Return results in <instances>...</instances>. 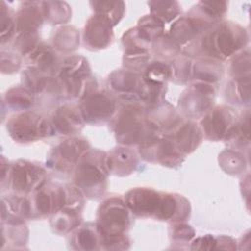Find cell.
<instances>
[{
  "label": "cell",
  "mask_w": 251,
  "mask_h": 251,
  "mask_svg": "<svg viewBox=\"0 0 251 251\" xmlns=\"http://www.w3.org/2000/svg\"><path fill=\"white\" fill-rule=\"evenodd\" d=\"M192 61L185 55L176 58L172 65V80L178 84H186L191 79Z\"/></svg>",
  "instance_id": "obj_39"
},
{
  "label": "cell",
  "mask_w": 251,
  "mask_h": 251,
  "mask_svg": "<svg viewBox=\"0 0 251 251\" xmlns=\"http://www.w3.org/2000/svg\"><path fill=\"white\" fill-rule=\"evenodd\" d=\"M41 5L44 20L50 25L66 24L72 17L71 7L66 2L44 1Z\"/></svg>",
  "instance_id": "obj_32"
},
{
  "label": "cell",
  "mask_w": 251,
  "mask_h": 251,
  "mask_svg": "<svg viewBox=\"0 0 251 251\" xmlns=\"http://www.w3.org/2000/svg\"><path fill=\"white\" fill-rule=\"evenodd\" d=\"M10 137L18 143H30L51 135L49 120L27 110L11 116L6 124Z\"/></svg>",
  "instance_id": "obj_7"
},
{
  "label": "cell",
  "mask_w": 251,
  "mask_h": 251,
  "mask_svg": "<svg viewBox=\"0 0 251 251\" xmlns=\"http://www.w3.org/2000/svg\"><path fill=\"white\" fill-rule=\"evenodd\" d=\"M79 110L84 123L98 125L111 121L117 112V99L108 91L96 90L80 100Z\"/></svg>",
  "instance_id": "obj_15"
},
{
  "label": "cell",
  "mask_w": 251,
  "mask_h": 251,
  "mask_svg": "<svg viewBox=\"0 0 251 251\" xmlns=\"http://www.w3.org/2000/svg\"><path fill=\"white\" fill-rule=\"evenodd\" d=\"M221 168L228 175H241L247 166V161L242 152L236 149H226L219 155Z\"/></svg>",
  "instance_id": "obj_31"
},
{
  "label": "cell",
  "mask_w": 251,
  "mask_h": 251,
  "mask_svg": "<svg viewBox=\"0 0 251 251\" xmlns=\"http://www.w3.org/2000/svg\"><path fill=\"white\" fill-rule=\"evenodd\" d=\"M24 65L26 70L47 75H57L61 63L57 51L51 45L40 42L24 58Z\"/></svg>",
  "instance_id": "obj_18"
},
{
  "label": "cell",
  "mask_w": 251,
  "mask_h": 251,
  "mask_svg": "<svg viewBox=\"0 0 251 251\" xmlns=\"http://www.w3.org/2000/svg\"><path fill=\"white\" fill-rule=\"evenodd\" d=\"M215 85L191 82L178 99V110L188 120L202 118L214 105Z\"/></svg>",
  "instance_id": "obj_11"
},
{
  "label": "cell",
  "mask_w": 251,
  "mask_h": 251,
  "mask_svg": "<svg viewBox=\"0 0 251 251\" xmlns=\"http://www.w3.org/2000/svg\"><path fill=\"white\" fill-rule=\"evenodd\" d=\"M137 26H139L141 29H143L145 32L149 34V36L155 40L157 37L161 36L165 33V26L166 25L162 23L157 18L153 17L152 15H146L143 18H141L138 23Z\"/></svg>",
  "instance_id": "obj_43"
},
{
  "label": "cell",
  "mask_w": 251,
  "mask_h": 251,
  "mask_svg": "<svg viewBox=\"0 0 251 251\" xmlns=\"http://www.w3.org/2000/svg\"><path fill=\"white\" fill-rule=\"evenodd\" d=\"M144 84L145 79L142 74L125 68L114 71L107 78V90L118 101L124 103L141 104Z\"/></svg>",
  "instance_id": "obj_12"
},
{
  "label": "cell",
  "mask_w": 251,
  "mask_h": 251,
  "mask_svg": "<svg viewBox=\"0 0 251 251\" xmlns=\"http://www.w3.org/2000/svg\"><path fill=\"white\" fill-rule=\"evenodd\" d=\"M83 124L79 107L70 104L57 108L49 119L51 135L74 136L81 130Z\"/></svg>",
  "instance_id": "obj_17"
},
{
  "label": "cell",
  "mask_w": 251,
  "mask_h": 251,
  "mask_svg": "<svg viewBox=\"0 0 251 251\" xmlns=\"http://www.w3.org/2000/svg\"><path fill=\"white\" fill-rule=\"evenodd\" d=\"M195 5L208 19L218 24L225 17L228 3L226 1H199Z\"/></svg>",
  "instance_id": "obj_41"
},
{
  "label": "cell",
  "mask_w": 251,
  "mask_h": 251,
  "mask_svg": "<svg viewBox=\"0 0 251 251\" xmlns=\"http://www.w3.org/2000/svg\"><path fill=\"white\" fill-rule=\"evenodd\" d=\"M0 25H1V45L9 42L17 34L16 13L5 1L0 2Z\"/></svg>",
  "instance_id": "obj_36"
},
{
  "label": "cell",
  "mask_w": 251,
  "mask_h": 251,
  "mask_svg": "<svg viewBox=\"0 0 251 251\" xmlns=\"http://www.w3.org/2000/svg\"><path fill=\"white\" fill-rule=\"evenodd\" d=\"M215 25L194 5L189 12L173 23L167 33L182 49Z\"/></svg>",
  "instance_id": "obj_10"
},
{
  "label": "cell",
  "mask_w": 251,
  "mask_h": 251,
  "mask_svg": "<svg viewBox=\"0 0 251 251\" xmlns=\"http://www.w3.org/2000/svg\"><path fill=\"white\" fill-rule=\"evenodd\" d=\"M248 43L244 27L233 22H220L198 39L182 48L185 56L225 61L240 52Z\"/></svg>",
  "instance_id": "obj_2"
},
{
  "label": "cell",
  "mask_w": 251,
  "mask_h": 251,
  "mask_svg": "<svg viewBox=\"0 0 251 251\" xmlns=\"http://www.w3.org/2000/svg\"><path fill=\"white\" fill-rule=\"evenodd\" d=\"M94 14L99 15L115 26L123 18L126 4L123 1H91L89 2Z\"/></svg>",
  "instance_id": "obj_30"
},
{
  "label": "cell",
  "mask_w": 251,
  "mask_h": 251,
  "mask_svg": "<svg viewBox=\"0 0 251 251\" xmlns=\"http://www.w3.org/2000/svg\"><path fill=\"white\" fill-rule=\"evenodd\" d=\"M114 38L113 25L99 15H92L83 29L84 45L91 50H100L111 44Z\"/></svg>",
  "instance_id": "obj_20"
},
{
  "label": "cell",
  "mask_w": 251,
  "mask_h": 251,
  "mask_svg": "<svg viewBox=\"0 0 251 251\" xmlns=\"http://www.w3.org/2000/svg\"><path fill=\"white\" fill-rule=\"evenodd\" d=\"M111 128L118 142L125 146L142 145L162 135L161 128L137 103H124L111 119Z\"/></svg>",
  "instance_id": "obj_3"
},
{
  "label": "cell",
  "mask_w": 251,
  "mask_h": 251,
  "mask_svg": "<svg viewBox=\"0 0 251 251\" xmlns=\"http://www.w3.org/2000/svg\"><path fill=\"white\" fill-rule=\"evenodd\" d=\"M237 120L233 108L226 105L212 107L200 121L203 137L212 141H226Z\"/></svg>",
  "instance_id": "obj_13"
},
{
  "label": "cell",
  "mask_w": 251,
  "mask_h": 251,
  "mask_svg": "<svg viewBox=\"0 0 251 251\" xmlns=\"http://www.w3.org/2000/svg\"><path fill=\"white\" fill-rule=\"evenodd\" d=\"M79 45V32L72 25H63L52 35V47L62 53H71Z\"/></svg>",
  "instance_id": "obj_27"
},
{
  "label": "cell",
  "mask_w": 251,
  "mask_h": 251,
  "mask_svg": "<svg viewBox=\"0 0 251 251\" xmlns=\"http://www.w3.org/2000/svg\"><path fill=\"white\" fill-rule=\"evenodd\" d=\"M109 175L107 153L98 149H89L80 158L74 171L73 184L86 197L99 199L107 190Z\"/></svg>",
  "instance_id": "obj_4"
},
{
  "label": "cell",
  "mask_w": 251,
  "mask_h": 251,
  "mask_svg": "<svg viewBox=\"0 0 251 251\" xmlns=\"http://www.w3.org/2000/svg\"><path fill=\"white\" fill-rule=\"evenodd\" d=\"M130 210L119 196L106 198L97 210L96 226L102 238L126 235L130 226Z\"/></svg>",
  "instance_id": "obj_6"
},
{
  "label": "cell",
  "mask_w": 251,
  "mask_h": 251,
  "mask_svg": "<svg viewBox=\"0 0 251 251\" xmlns=\"http://www.w3.org/2000/svg\"><path fill=\"white\" fill-rule=\"evenodd\" d=\"M250 113L249 110H246L244 113H242L241 116L238 117V120L233 126L231 132L229 133L228 137L226 139V142L232 147V149L241 150L245 147L249 146V136H250Z\"/></svg>",
  "instance_id": "obj_28"
},
{
  "label": "cell",
  "mask_w": 251,
  "mask_h": 251,
  "mask_svg": "<svg viewBox=\"0 0 251 251\" xmlns=\"http://www.w3.org/2000/svg\"><path fill=\"white\" fill-rule=\"evenodd\" d=\"M194 236V230L192 227L182 222L176 223L171 226V237L174 241H177L178 243L189 242Z\"/></svg>",
  "instance_id": "obj_45"
},
{
  "label": "cell",
  "mask_w": 251,
  "mask_h": 251,
  "mask_svg": "<svg viewBox=\"0 0 251 251\" xmlns=\"http://www.w3.org/2000/svg\"><path fill=\"white\" fill-rule=\"evenodd\" d=\"M142 75L152 83L167 84L168 80L172 79V65L167 61H150Z\"/></svg>",
  "instance_id": "obj_35"
},
{
  "label": "cell",
  "mask_w": 251,
  "mask_h": 251,
  "mask_svg": "<svg viewBox=\"0 0 251 251\" xmlns=\"http://www.w3.org/2000/svg\"><path fill=\"white\" fill-rule=\"evenodd\" d=\"M31 219H42L53 215L65 205V186L46 182L39 189L27 195Z\"/></svg>",
  "instance_id": "obj_14"
},
{
  "label": "cell",
  "mask_w": 251,
  "mask_h": 251,
  "mask_svg": "<svg viewBox=\"0 0 251 251\" xmlns=\"http://www.w3.org/2000/svg\"><path fill=\"white\" fill-rule=\"evenodd\" d=\"M226 99L238 106L250 104V77L232 78L226 85Z\"/></svg>",
  "instance_id": "obj_29"
},
{
  "label": "cell",
  "mask_w": 251,
  "mask_h": 251,
  "mask_svg": "<svg viewBox=\"0 0 251 251\" xmlns=\"http://www.w3.org/2000/svg\"><path fill=\"white\" fill-rule=\"evenodd\" d=\"M150 61V53L148 50H126L123 58L125 69L139 74H143Z\"/></svg>",
  "instance_id": "obj_38"
},
{
  "label": "cell",
  "mask_w": 251,
  "mask_h": 251,
  "mask_svg": "<svg viewBox=\"0 0 251 251\" xmlns=\"http://www.w3.org/2000/svg\"><path fill=\"white\" fill-rule=\"evenodd\" d=\"M46 183V170L38 163L19 159L11 164L9 184L13 193L27 196Z\"/></svg>",
  "instance_id": "obj_9"
},
{
  "label": "cell",
  "mask_w": 251,
  "mask_h": 251,
  "mask_svg": "<svg viewBox=\"0 0 251 251\" xmlns=\"http://www.w3.org/2000/svg\"><path fill=\"white\" fill-rule=\"evenodd\" d=\"M138 152L145 161L169 168L180 166L185 159L177 146L164 135L140 145Z\"/></svg>",
  "instance_id": "obj_16"
},
{
  "label": "cell",
  "mask_w": 251,
  "mask_h": 251,
  "mask_svg": "<svg viewBox=\"0 0 251 251\" xmlns=\"http://www.w3.org/2000/svg\"><path fill=\"white\" fill-rule=\"evenodd\" d=\"M147 4L150 7V15L165 25L180 17L181 6L176 1H150Z\"/></svg>",
  "instance_id": "obj_33"
},
{
  "label": "cell",
  "mask_w": 251,
  "mask_h": 251,
  "mask_svg": "<svg viewBox=\"0 0 251 251\" xmlns=\"http://www.w3.org/2000/svg\"><path fill=\"white\" fill-rule=\"evenodd\" d=\"M224 75V66L221 61L211 58H197L191 64L190 82H199L215 85Z\"/></svg>",
  "instance_id": "obj_23"
},
{
  "label": "cell",
  "mask_w": 251,
  "mask_h": 251,
  "mask_svg": "<svg viewBox=\"0 0 251 251\" xmlns=\"http://www.w3.org/2000/svg\"><path fill=\"white\" fill-rule=\"evenodd\" d=\"M71 243H73L76 249H98L99 245H102V236L96 226V224L87 223L76 227L71 238Z\"/></svg>",
  "instance_id": "obj_24"
},
{
  "label": "cell",
  "mask_w": 251,
  "mask_h": 251,
  "mask_svg": "<svg viewBox=\"0 0 251 251\" xmlns=\"http://www.w3.org/2000/svg\"><path fill=\"white\" fill-rule=\"evenodd\" d=\"M39 36L38 33H23L17 34L13 44V50L17 52L20 56H24V58L29 54L38 44Z\"/></svg>",
  "instance_id": "obj_42"
},
{
  "label": "cell",
  "mask_w": 251,
  "mask_h": 251,
  "mask_svg": "<svg viewBox=\"0 0 251 251\" xmlns=\"http://www.w3.org/2000/svg\"><path fill=\"white\" fill-rule=\"evenodd\" d=\"M57 79L62 97L68 99L81 100L98 86L87 60L79 55L69 56L61 62Z\"/></svg>",
  "instance_id": "obj_5"
},
{
  "label": "cell",
  "mask_w": 251,
  "mask_h": 251,
  "mask_svg": "<svg viewBox=\"0 0 251 251\" xmlns=\"http://www.w3.org/2000/svg\"><path fill=\"white\" fill-rule=\"evenodd\" d=\"M137 154L128 147H116L107 153V165L110 174L126 176L132 174L138 167Z\"/></svg>",
  "instance_id": "obj_22"
},
{
  "label": "cell",
  "mask_w": 251,
  "mask_h": 251,
  "mask_svg": "<svg viewBox=\"0 0 251 251\" xmlns=\"http://www.w3.org/2000/svg\"><path fill=\"white\" fill-rule=\"evenodd\" d=\"M81 220V212L63 207L50 216V226L54 232L62 235L78 227Z\"/></svg>",
  "instance_id": "obj_25"
},
{
  "label": "cell",
  "mask_w": 251,
  "mask_h": 251,
  "mask_svg": "<svg viewBox=\"0 0 251 251\" xmlns=\"http://www.w3.org/2000/svg\"><path fill=\"white\" fill-rule=\"evenodd\" d=\"M152 52L154 56L161 61H167L176 59V56L182 52V49L179 45H177L167 32L157 37L152 42Z\"/></svg>",
  "instance_id": "obj_34"
},
{
  "label": "cell",
  "mask_w": 251,
  "mask_h": 251,
  "mask_svg": "<svg viewBox=\"0 0 251 251\" xmlns=\"http://www.w3.org/2000/svg\"><path fill=\"white\" fill-rule=\"evenodd\" d=\"M162 135L170 138L185 156L196 150L204 138L200 126L192 120H182Z\"/></svg>",
  "instance_id": "obj_19"
},
{
  "label": "cell",
  "mask_w": 251,
  "mask_h": 251,
  "mask_svg": "<svg viewBox=\"0 0 251 251\" xmlns=\"http://www.w3.org/2000/svg\"><path fill=\"white\" fill-rule=\"evenodd\" d=\"M22 65L21 56L12 51H5L3 48L1 50V70L3 73L11 74L17 72Z\"/></svg>",
  "instance_id": "obj_44"
},
{
  "label": "cell",
  "mask_w": 251,
  "mask_h": 251,
  "mask_svg": "<svg viewBox=\"0 0 251 251\" xmlns=\"http://www.w3.org/2000/svg\"><path fill=\"white\" fill-rule=\"evenodd\" d=\"M229 74L232 78L236 77H250V52L241 50L235 54L229 65Z\"/></svg>",
  "instance_id": "obj_40"
},
{
  "label": "cell",
  "mask_w": 251,
  "mask_h": 251,
  "mask_svg": "<svg viewBox=\"0 0 251 251\" xmlns=\"http://www.w3.org/2000/svg\"><path fill=\"white\" fill-rule=\"evenodd\" d=\"M122 42L126 50H148L152 45L153 39L147 32L136 25L123 35Z\"/></svg>",
  "instance_id": "obj_37"
},
{
  "label": "cell",
  "mask_w": 251,
  "mask_h": 251,
  "mask_svg": "<svg viewBox=\"0 0 251 251\" xmlns=\"http://www.w3.org/2000/svg\"><path fill=\"white\" fill-rule=\"evenodd\" d=\"M125 201L130 212L141 218L179 223L190 215L186 198L176 193L160 192L149 187H136L126 192Z\"/></svg>",
  "instance_id": "obj_1"
},
{
  "label": "cell",
  "mask_w": 251,
  "mask_h": 251,
  "mask_svg": "<svg viewBox=\"0 0 251 251\" xmlns=\"http://www.w3.org/2000/svg\"><path fill=\"white\" fill-rule=\"evenodd\" d=\"M90 149L89 142L82 137L71 136L54 146L46 158V166L62 176L74 173L80 158Z\"/></svg>",
  "instance_id": "obj_8"
},
{
  "label": "cell",
  "mask_w": 251,
  "mask_h": 251,
  "mask_svg": "<svg viewBox=\"0 0 251 251\" xmlns=\"http://www.w3.org/2000/svg\"><path fill=\"white\" fill-rule=\"evenodd\" d=\"M35 103V96L24 85H18L10 88L2 99V104L16 112L29 110Z\"/></svg>",
  "instance_id": "obj_26"
},
{
  "label": "cell",
  "mask_w": 251,
  "mask_h": 251,
  "mask_svg": "<svg viewBox=\"0 0 251 251\" xmlns=\"http://www.w3.org/2000/svg\"><path fill=\"white\" fill-rule=\"evenodd\" d=\"M44 21L41 2H22L16 13L17 34L35 33Z\"/></svg>",
  "instance_id": "obj_21"
}]
</instances>
